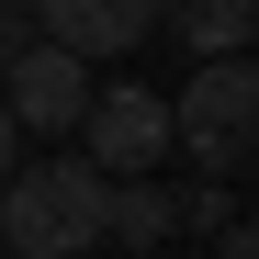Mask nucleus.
<instances>
[{
    "label": "nucleus",
    "instance_id": "10",
    "mask_svg": "<svg viewBox=\"0 0 259 259\" xmlns=\"http://www.w3.org/2000/svg\"><path fill=\"white\" fill-rule=\"evenodd\" d=\"M79 259H102V248H79Z\"/></svg>",
    "mask_w": 259,
    "mask_h": 259
},
{
    "label": "nucleus",
    "instance_id": "8",
    "mask_svg": "<svg viewBox=\"0 0 259 259\" xmlns=\"http://www.w3.org/2000/svg\"><path fill=\"white\" fill-rule=\"evenodd\" d=\"M34 46V12H23V0H0V57H23Z\"/></svg>",
    "mask_w": 259,
    "mask_h": 259
},
{
    "label": "nucleus",
    "instance_id": "11",
    "mask_svg": "<svg viewBox=\"0 0 259 259\" xmlns=\"http://www.w3.org/2000/svg\"><path fill=\"white\" fill-rule=\"evenodd\" d=\"M158 259H181V248H158Z\"/></svg>",
    "mask_w": 259,
    "mask_h": 259
},
{
    "label": "nucleus",
    "instance_id": "6",
    "mask_svg": "<svg viewBox=\"0 0 259 259\" xmlns=\"http://www.w3.org/2000/svg\"><path fill=\"white\" fill-rule=\"evenodd\" d=\"M158 34H169L181 57H248L259 0H158Z\"/></svg>",
    "mask_w": 259,
    "mask_h": 259
},
{
    "label": "nucleus",
    "instance_id": "3",
    "mask_svg": "<svg viewBox=\"0 0 259 259\" xmlns=\"http://www.w3.org/2000/svg\"><path fill=\"white\" fill-rule=\"evenodd\" d=\"M79 147H91V169H102V181H147V169L169 158V91H136V79L91 91Z\"/></svg>",
    "mask_w": 259,
    "mask_h": 259
},
{
    "label": "nucleus",
    "instance_id": "5",
    "mask_svg": "<svg viewBox=\"0 0 259 259\" xmlns=\"http://www.w3.org/2000/svg\"><path fill=\"white\" fill-rule=\"evenodd\" d=\"M34 34L46 46H68L79 68H102V57H136L147 34H158V0H23Z\"/></svg>",
    "mask_w": 259,
    "mask_h": 259
},
{
    "label": "nucleus",
    "instance_id": "4",
    "mask_svg": "<svg viewBox=\"0 0 259 259\" xmlns=\"http://www.w3.org/2000/svg\"><path fill=\"white\" fill-rule=\"evenodd\" d=\"M0 113H12L23 136H79V113H91V68L34 34L23 57H0Z\"/></svg>",
    "mask_w": 259,
    "mask_h": 259
},
{
    "label": "nucleus",
    "instance_id": "7",
    "mask_svg": "<svg viewBox=\"0 0 259 259\" xmlns=\"http://www.w3.org/2000/svg\"><path fill=\"white\" fill-rule=\"evenodd\" d=\"M102 237L124 259H158V248H181V214H169V181H113L102 203Z\"/></svg>",
    "mask_w": 259,
    "mask_h": 259
},
{
    "label": "nucleus",
    "instance_id": "2",
    "mask_svg": "<svg viewBox=\"0 0 259 259\" xmlns=\"http://www.w3.org/2000/svg\"><path fill=\"white\" fill-rule=\"evenodd\" d=\"M169 147H181L203 181H248V147H259V68L248 57H192V79L169 91Z\"/></svg>",
    "mask_w": 259,
    "mask_h": 259
},
{
    "label": "nucleus",
    "instance_id": "1",
    "mask_svg": "<svg viewBox=\"0 0 259 259\" xmlns=\"http://www.w3.org/2000/svg\"><path fill=\"white\" fill-rule=\"evenodd\" d=\"M102 203H113V181L91 158H23L0 181V259H79V248H102Z\"/></svg>",
    "mask_w": 259,
    "mask_h": 259
},
{
    "label": "nucleus",
    "instance_id": "9",
    "mask_svg": "<svg viewBox=\"0 0 259 259\" xmlns=\"http://www.w3.org/2000/svg\"><path fill=\"white\" fill-rule=\"evenodd\" d=\"M12 169H23V124L0 113V181H12Z\"/></svg>",
    "mask_w": 259,
    "mask_h": 259
}]
</instances>
